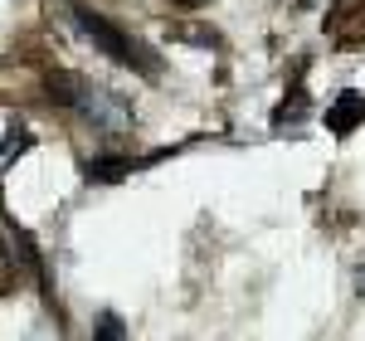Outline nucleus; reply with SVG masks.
Masks as SVG:
<instances>
[{
    "label": "nucleus",
    "instance_id": "nucleus-7",
    "mask_svg": "<svg viewBox=\"0 0 365 341\" xmlns=\"http://www.w3.org/2000/svg\"><path fill=\"white\" fill-rule=\"evenodd\" d=\"M10 283V244H0V287Z\"/></svg>",
    "mask_w": 365,
    "mask_h": 341
},
{
    "label": "nucleus",
    "instance_id": "nucleus-4",
    "mask_svg": "<svg viewBox=\"0 0 365 341\" xmlns=\"http://www.w3.org/2000/svg\"><path fill=\"white\" fill-rule=\"evenodd\" d=\"M132 170H137L132 156H88V161H83V180L108 185V180H122V175H132Z\"/></svg>",
    "mask_w": 365,
    "mask_h": 341
},
{
    "label": "nucleus",
    "instance_id": "nucleus-2",
    "mask_svg": "<svg viewBox=\"0 0 365 341\" xmlns=\"http://www.w3.org/2000/svg\"><path fill=\"white\" fill-rule=\"evenodd\" d=\"M68 15H73V25L83 29L88 39H93V49H103L108 58H117V63H127V68H137V73H161V63H156V54H146L132 34H122V29L113 25V20H103V15H93V10H83V5H73L68 0Z\"/></svg>",
    "mask_w": 365,
    "mask_h": 341
},
{
    "label": "nucleus",
    "instance_id": "nucleus-1",
    "mask_svg": "<svg viewBox=\"0 0 365 341\" xmlns=\"http://www.w3.org/2000/svg\"><path fill=\"white\" fill-rule=\"evenodd\" d=\"M49 98H54L58 108L78 113L83 122H93L98 132H108V137H127V132L137 127L132 103H127V98H117L113 88L83 78V73H49Z\"/></svg>",
    "mask_w": 365,
    "mask_h": 341
},
{
    "label": "nucleus",
    "instance_id": "nucleus-5",
    "mask_svg": "<svg viewBox=\"0 0 365 341\" xmlns=\"http://www.w3.org/2000/svg\"><path fill=\"white\" fill-rule=\"evenodd\" d=\"M34 146V137H29L25 122H10V132H5V142H0V166H10L20 151H29Z\"/></svg>",
    "mask_w": 365,
    "mask_h": 341
},
{
    "label": "nucleus",
    "instance_id": "nucleus-9",
    "mask_svg": "<svg viewBox=\"0 0 365 341\" xmlns=\"http://www.w3.org/2000/svg\"><path fill=\"white\" fill-rule=\"evenodd\" d=\"M180 5H205V0H180Z\"/></svg>",
    "mask_w": 365,
    "mask_h": 341
},
{
    "label": "nucleus",
    "instance_id": "nucleus-8",
    "mask_svg": "<svg viewBox=\"0 0 365 341\" xmlns=\"http://www.w3.org/2000/svg\"><path fill=\"white\" fill-rule=\"evenodd\" d=\"M356 287H361V297H365V268H361V283H356Z\"/></svg>",
    "mask_w": 365,
    "mask_h": 341
},
{
    "label": "nucleus",
    "instance_id": "nucleus-3",
    "mask_svg": "<svg viewBox=\"0 0 365 341\" xmlns=\"http://www.w3.org/2000/svg\"><path fill=\"white\" fill-rule=\"evenodd\" d=\"M327 127H331L336 137H351L356 127H365V98L356 93V88H346L336 103L327 108Z\"/></svg>",
    "mask_w": 365,
    "mask_h": 341
},
{
    "label": "nucleus",
    "instance_id": "nucleus-6",
    "mask_svg": "<svg viewBox=\"0 0 365 341\" xmlns=\"http://www.w3.org/2000/svg\"><path fill=\"white\" fill-rule=\"evenodd\" d=\"M93 341H127V322H122L117 312H103L98 327H93Z\"/></svg>",
    "mask_w": 365,
    "mask_h": 341
}]
</instances>
